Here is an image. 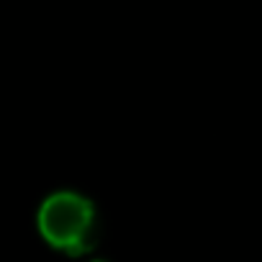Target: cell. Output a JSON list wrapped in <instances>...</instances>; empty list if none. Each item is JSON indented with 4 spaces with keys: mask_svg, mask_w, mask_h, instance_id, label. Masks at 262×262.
<instances>
[{
    "mask_svg": "<svg viewBox=\"0 0 262 262\" xmlns=\"http://www.w3.org/2000/svg\"><path fill=\"white\" fill-rule=\"evenodd\" d=\"M39 231L52 244L70 254H82L93 247V206L75 193H54L39 211Z\"/></svg>",
    "mask_w": 262,
    "mask_h": 262,
    "instance_id": "cell-1",
    "label": "cell"
}]
</instances>
